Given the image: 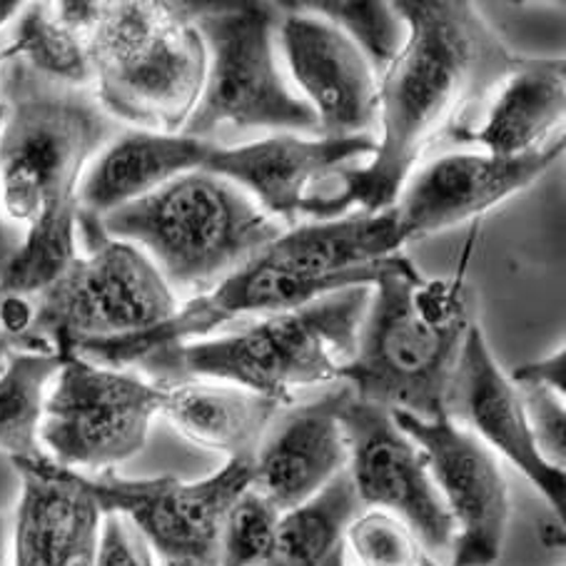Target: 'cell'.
Wrapping results in <instances>:
<instances>
[{"instance_id":"1","label":"cell","mask_w":566,"mask_h":566,"mask_svg":"<svg viewBox=\"0 0 566 566\" xmlns=\"http://www.w3.org/2000/svg\"><path fill=\"white\" fill-rule=\"evenodd\" d=\"M395 8L407 41L377 83L375 155L322 188L312 210L317 220L395 208L419 158L470 125L522 61L464 0H399Z\"/></svg>"},{"instance_id":"2","label":"cell","mask_w":566,"mask_h":566,"mask_svg":"<svg viewBox=\"0 0 566 566\" xmlns=\"http://www.w3.org/2000/svg\"><path fill=\"white\" fill-rule=\"evenodd\" d=\"M118 120L91 87L38 75L21 57L0 67V195L25 230L0 297H33L77 255V185Z\"/></svg>"},{"instance_id":"3","label":"cell","mask_w":566,"mask_h":566,"mask_svg":"<svg viewBox=\"0 0 566 566\" xmlns=\"http://www.w3.org/2000/svg\"><path fill=\"white\" fill-rule=\"evenodd\" d=\"M462 275L424 280L402 258L373 282L355 355L339 379L363 402L417 419L447 415L467 329Z\"/></svg>"},{"instance_id":"4","label":"cell","mask_w":566,"mask_h":566,"mask_svg":"<svg viewBox=\"0 0 566 566\" xmlns=\"http://www.w3.org/2000/svg\"><path fill=\"white\" fill-rule=\"evenodd\" d=\"M373 285H349L232 335L165 347L135 365L150 382L212 379L292 405L302 387L339 379L355 355Z\"/></svg>"},{"instance_id":"5","label":"cell","mask_w":566,"mask_h":566,"mask_svg":"<svg viewBox=\"0 0 566 566\" xmlns=\"http://www.w3.org/2000/svg\"><path fill=\"white\" fill-rule=\"evenodd\" d=\"M107 238L140 248L175 297H195L260 258L282 224L235 182L192 170L105 214Z\"/></svg>"},{"instance_id":"6","label":"cell","mask_w":566,"mask_h":566,"mask_svg":"<svg viewBox=\"0 0 566 566\" xmlns=\"http://www.w3.org/2000/svg\"><path fill=\"white\" fill-rule=\"evenodd\" d=\"M91 91L113 120L135 130L182 133L205 83V43L190 6L101 3L85 33Z\"/></svg>"},{"instance_id":"7","label":"cell","mask_w":566,"mask_h":566,"mask_svg":"<svg viewBox=\"0 0 566 566\" xmlns=\"http://www.w3.org/2000/svg\"><path fill=\"white\" fill-rule=\"evenodd\" d=\"M85 255L28 300L18 349L75 355L83 345L140 335L178 310V297L140 248L105 235L101 220L77 218Z\"/></svg>"},{"instance_id":"8","label":"cell","mask_w":566,"mask_h":566,"mask_svg":"<svg viewBox=\"0 0 566 566\" xmlns=\"http://www.w3.org/2000/svg\"><path fill=\"white\" fill-rule=\"evenodd\" d=\"M205 43V83L182 133L208 140L220 125L238 130L317 133L312 107L292 91L277 57L282 6H190Z\"/></svg>"},{"instance_id":"9","label":"cell","mask_w":566,"mask_h":566,"mask_svg":"<svg viewBox=\"0 0 566 566\" xmlns=\"http://www.w3.org/2000/svg\"><path fill=\"white\" fill-rule=\"evenodd\" d=\"M163 402L165 387L140 373L67 355L45 399L41 447L63 470L115 472L148 444Z\"/></svg>"},{"instance_id":"10","label":"cell","mask_w":566,"mask_h":566,"mask_svg":"<svg viewBox=\"0 0 566 566\" xmlns=\"http://www.w3.org/2000/svg\"><path fill=\"white\" fill-rule=\"evenodd\" d=\"M101 514H120L158 556L218 566L224 514L252 486V457H235L198 482L178 476L125 480L118 472L81 474Z\"/></svg>"},{"instance_id":"11","label":"cell","mask_w":566,"mask_h":566,"mask_svg":"<svg viewBox=\"0 0 566 566\" xmlns=\"http://www.w3.org/2000/svg\"><path fill=\"white\" fill-rule=\"evenodd\" d=\"M392 417L422 449L454 524L452 566H492L502 556L512 520L510 482L500 457L447 415L417 419L392 412Z\"/></svg>"},{"instance_id":"12","label":"cell","mask_w":566,"mask_h":566,"mask_svg":"<svg viewBox=\"0 0 566 566\" xmlns=\"http://www.w3.org/2000/svg\"><path fill=\"white\" fill-rule=\"evenodd\" d=\"M347 439V474L363 506L397 516L422 552H447L454 524L439 496L427 460L389 409L349 392L339 412Z\"/></svg>"},{"instance_id":"13","label":"cell","mask_w":566,"mask_h":566,"mask_svg":"<svg viewBox=\"0 0 566 566\" xmlns=\"http://www.w3.org/2000/svg\"><path fill=\"white\" fill-rule=\"evenodd\" d=\"M349 285H369L355 277L307 280L272 265L268 258H255L248 265L220 280L212 290L185 300L175 315L163 325L140 335H128L105 343L83 345L75 355L91 359L95 365L115 369H135V365L148 355L160 353L165 347L198 343L210 332L220 329L228 322L245 315H275V312L295 310L307 302L325 297L329 292Z\"/></svg>"},{"instance_id":"14","label":"cell","mask_w":566,"mask_h":566,"mask_svg":"<svg viewBox=\"0 0 566 566\" xmlns=\"http://www.w3.org/2000/svg\"><path fill=\"white\" fill-rule=\"evenodd\" d=\"M277 48L290 75L317 118L322 138L373 135L377 125V83L363 51L327 18L305 6H285Z\"/></svg>"},{"instance_id":"15","label":"cell","mask_w":566,"mask_h":566,"mask_svg":"<svg viewBox=\"0 0 566 566\" xmlns=\"http://www.w3.org/2000/svg\"><path fill=\"white\" fill-rule=\"evenodd\" d=\"M564 155V138L516 158L490 153H444L412 172L395 202L405 242L437 235L476 218L536 182Z\"/></svg>"},{"instance_id":"16","label":"cell","mask_w":566,"mask_h":566,"mask_svg":"<svg viewBox=\"0 0 566 566\" xmlns=\"http://www.w3.org/2000/svg\"><path fill=\"white\" fill-rule=\"evenodd\" d=\"M375 148V135L310 140L277 133L240 148L218 145L205 170L235 182L270 218L292 222L297 214H312L322 188L355 160L373 158Z\"/></svg>"},{"instance_id":"17","label":"cell","mask_w":566,"mask_h":566,"mask_svg":"<svg viewBox=\"0 0 566 566\" xmlns=\"http://www.w3.org/2000/svg\"><path fill=\"white\" fill-rule=\"evenodd\" d=\"M447 417L472 432L494 454L514 464L564 522V470L544 460L526 422L520 389L512 385L480 325H470L447 395Z\"/></svg>"},{"instance_id":"18","label":"cell","mask_w":566,"mask_h":566,"mask_svg":"<svg viewBox=\"0 0 566 566\" xmlns=\"http://www.w3.org/2000/svg\"><path fill=\"white\" fill-rule=\"evenodd\" d=\"M353 389H329L305 405L280 409L252 454V490L280 512L312 500L347 470L343 405Z\"/></svg>"},{"instance_id":"19","label":"cell","mask_w":566,"mask_h":566,"mask_svg":"<svg viewBox=\"0 0 566 566\" xmlns=\"http://www.w3.org/2000/svg\"><path fill=\"white\" fill-rule=\"evenodd\" d=\"M402 245L405 235L399 230L395 208H389L282 230L262 258L297 277H355L373 285L402 260Z\"/></svg>"},{"instance_id":"20","label":"cell","mask_w":566,"mask_h":566,"mask_svg":"<svg viewBox=\"0 0 566 566\" xmlns=\"http://www.w3.org/2000/svg\"><path fill=\"white\" fill-rule=\"evenodd\" d=\"M214 148V143L185 133L115 135L77 185V218L103 220L180 175L205 168Z\"/></svg>"},{"instance_id":"21","label":"cell","mask_w":566,"mask_h":566,"mask_svg":"<svg viewBox=\"0 0 566 566\" xmlns=\"http://www.w3.org/2000/svg\"><path fill=\"white\" fill-rule=\"evenodd\" d=\"M564 57H522L494 87L476 118L452 133V143L480 145L496 158H516L542 148V140L564 120Z\"/></svg>"},{"instance_id":"22","label":"cell","mask_w":566,"mask_h":566,"mask_svg":"<svg viewBox=\"0 0 566 566\" xmlns=\"http://www.w3.org/2000/svg\"><path fill=\"white\" fill-rule=\"evenodd\" d=\"M163 417L192 444L228 460L252 457L282 407L275 399L212 379L163 385Z\"/></svg>"},{"instance_id":"23","label":"cell","mask_w":566,"mask_h":566,"mask_svg":"<svg viewBox=\"0 0 566 566\" xmlns=\"http://www.w3.org/2000/svg\"><path fill=\"white\" fill-rule=\"evenodd\" d=\"M363 510L345 470L312 500L280 514L275 544L262 566H322L345 544L347 526Z\"/></svg>"},{"instance_id":"24","label":"cell","mask_w":566,"mask_h":566,"mask_svg":"<svg viewBox=\"0 0 566 566\" xmlns=\"http://www.w3.org/2000/svg\"><path fill=\"white\" fill-rule=\"evenodd\" d=\"M61 367V355L25 349H13L0 363V452L11 457V462L45 457L41 447L43 409Z\"/></svg>"},{"instance_id":"25","label":"cell","mask_w":566,"mask_h":566,"mask_svg":"<svg viewBox=\"0 0 566 566\" xmlns=\"http://www.w3.org/2000/svg\"><path fill=\"white\" fill-rule=\"evenodd\" d=\"M11 45L15 55L48 81L91 87L93 73L85 41L57 21L53 3H31L18 13Z\"/></svg>"},{"instance_id":"26","label":"cell","mask_w":566,"mask_h":566,"mask_svg":"<svg viewBox=\"0 0 566 566\" xmlns=\"http://www.w3.org/2000/svg\"><path fill=\"white\" fill-rule=\"evenodd\" d=\"M307 11L327 18L349 41H353L373 65L377 77L382 75L407 41V23L395 3H302Z\"/></svg>"},{"instance_id":"27","label":"cell","mask_w":566,"mask_h":566,"mask_svg":"<svg viewBox=\"0 0 566 566\" xmlns=\"http://www.w3.org/2000/svg\"><path fill=\"white\" fill-rule=\"evenodd\" d=\"M280 510L260 492H242L224 514L218 566H262L270 559L280 522Z\"/></svg>"},{"instance_id":"28","label":"cell","mask_w":566,"mask_h":566,"mask_svg":"<svg viewBox=\"0 0 566 566\" xmlns=\"http://www.w3.org/2000/svg\"><path fill=\"white\" fill-rule=\"evenodd\" d=\"M345 554H353L355 566H417L422 546L397 516L369 510L347 526Z\"/></svg>"},{"instance_id":"29","label":"cell","mask_w":566,"mask_h":566,"mask_svg":"<svg viewBox=\"0 0 566 566\" xmlns=\"http://www.w3.org/2000/svg\"><path fill=\"white\" fill-rule=\"evenodd\" d=\"M514 385V382H512ZM516 387V385H514ZM520 389L526 422L534 437V444L546 462L562 467L566 462V412L564 397L546 387L522 385Z\"/></svg>"},{"instance_id":"30","label":"cell","mask_w":566,"mask_h":566,"mask_svg":"<svg viewBox=\"0 0 566 566\" xmlns=\"http://www.w3.org/2000/svg\"><path fill=\"white\" fill-rule=\"evenodd\" d=\"M93 566H160L148 542L120 514H103Z\"/></svg>"},{"instance_id":"31","label":"cell","mask_w":566,"mask_h":566,"mask_svg":"<svg viewBox=\"0 0 566 566\" xmlns=\"http://www.w3.org/2000/svg\"><path fill=\"white\" fill-rule=\"evenodd\" d=\"M512 382L516 387L532 385V387H546L556 395H566V353L564 347L556 349L549 357L536 359V363L516 367L512 373Z\"/></svg>"},{"instance_id":"32","label":"cell","mask_w":566,"mask_h":566,"mask_svg":"<svg viewBox=\"0 0 566 566\" xmlns=\"http://www.w3.org/2000/svg\"><path fill=\"white\" fill-rule=\"evenodd\" d=\"M25 230L21 224L8 218L3 208V195H0V280L8 275V270L13 268L18 252L23 248Z\"/></svg>"},{"instance_id":"33","label":"cell","mask_w":566,"mask_h":566,"mask_svg":"<svg viewBox=\"0 0 566 566\" xmlns=\"http://www.w3.org/2000/svg\"><path fill=\"white\" fill-rule=\"evenodd\" d=\"M0 566H11V530L3 514H0Z\"/></svg>"},{"instance_id":"34","label":"cell","mask_w":566,"mask_h":566,"mask_svg":"<svg viewBox=\"0 0 566 566\" xmlns=\"http://www.w3.org/2000/svg\"><path fill=\"white\" fill-rule=\"evenodd\" d=\"M21 11H23V3H18V0H0V28H3L8 21H13Z\"/></svg>"},{"instance_id":"35","label":"cell","mask_w":566,"mask_h":566,"mask_svg":"<svg viewBox=\"0 0 566 566\" xmlns=\"http://www.w3.org/2000/svg\"><path fill=\"white\" fill-rule=\"evenodd\" d=\"M322 566H347V554H345V544L339 546V549L329 556V559L322 564Z\"/></svg>"},{"instance_id":"36","label":"cell","mask_w":566,"mask_h":566,"mask_svg":"<svg viewBox=\"0 0 566 566\" xmlns=\"http://www.w3.org/2000/svg\"><path fill=\"white\" fill-rule=\"evenodd\" d=\"M8 353H13V347H11V343H8V335H6L3 325H0V363H3Z\"/></svg>"},{"instance_id":"37","label":"cell","mask_w":566,"mask_h":566,"mask_svg":"<svg viewBox=\"0 0 566 566\" xmlns=\"http://www.w3.org/2000/svg\"><path fill=\"white\" fill-rule=\"evenodd\" d=\"M11 57H15V48L8 43L6 48H0V67H3L8 61H11Z\"/></svg>"},{"instance_id":"38","label":"cell","mask_w":566,"mask_h":566,"mask_svg":"<svg viewBox=\"0 0 566 566\" xmlns=\"http://www.w3.org/2000/svg\"><path fill=\"white\" fill-rule=\"evenodd\" d=\"M160 566H208L202 562H190V559H175V562H158Z\"/></svg>"},{"instance_id":"39","label":"cell","mask_w":566,"mask_h":566,"mask_svg":"<svg viewBox=\"0 0 566 566\" xmlns=\"http://www.w3.org/2000/svg\"><path fill=\"white\" fill-rule=\"evenodd\" d=\"M417 566H439V562H434L432 556H429L427 552H422V554H419V562H417Z\"/></svg>"},{"instance_id":"40","label":"cell","mask_w":566,"mask_h":566,"mask_svg":"<svg viewBox=\"0 0 566 566\" xmlns=\"http://www.w3.org/2000/svg\"><path fill=\"white\" fill-rule=\"evenodd\" d=\"M347 566H349V564H347Z\"/></svg>"}]
</instances>
